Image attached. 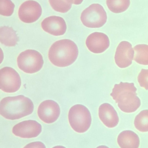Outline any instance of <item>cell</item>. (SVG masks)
<instances>
[{
	"mask_svg": "<svg viewBox=\"0 0 148 148\" xmlns=\"http://www.w3.org/2000/svg\"><path fill=\"white\" fill-rule=\"evenodd\" d=\"M34 109L32 101L22 95L4 97L0 103V114L8 120L21 119L31 114Z\"/></svg>",
	"mask_w": 148,
	"mask_h": 148,
	"instance_id": "6da1fadb",
	"label": "cell"
},
{
	"mask_svg": "<svg viewBox=\"0 0 148 148\" xmlns=\"http://www.w3.org/2000/svg\"><path fill=\"white\" fill-rule=\"evenodd\" d=\"M79 54L77 45L73 41L63 39L55 42L50 48L48 58L51 63L59 67L72 65Z\"/></svg>",
	"mask_w": 148,
	"mask_h": 148,
	"instance_id": "7a4b0ae2",
	"label": "cell"
},
{
	"mask_svg": "<svg viewBox=\"0 0 148 148\" xmlns=\"http://www.w3.org/2000/svg\"><path fill=\"white\" fill-rule=\"evenodd\" d=\"M137 89L133 83L123 82L115 84L111 97L123 112H135L141 105V101L137 96Z\"/></svg>",
	"mask_w": 148,
	"mask_h": 148,
	"instance_id": "3957f363",
	"label": "cell"
},
{
	"mask_svg": "<svg viewBox=\"0 0 148 148\" xmlns=\"http://www.w3.org/2000/svg\"><path fill=\"white\" fill-rule=\"evenodd\" d=\"M68 120L72 128L78 133L87 132L92 122L89 110L82 104H76L71 107L69 111Z\"/></svg>",
	"mask_w": 148,
	"mask_h": 148,
	"instance_id": "277c9868",
	"label": "cell"
},
{
	"mask_svg": "<svg viewBox=\"0 0 148 148\" xmlns=\"http://www.w3.org/2000/svg\"><path fill=\"white\" fill-rule=\"evenodd\" d=\"M43 63L41 54L33 49L22 52L17 58L18 68L26 73L33 74L39 72L43 67Z\"/></svg>",
	"mask_w": 148,
	"mask_h": 148,
	"instance_id": "5b68a950",
	"label": "cell"
},
{
	"mask_svg": "<svg viewBox=\"0 0 148 148\" xmlns=\"http://www.w3.org/2000/svg\"><path fill=\"white\" fill-rule=\"evenodd\" d=\"M81 21L87 27L97 28L103 27L107 22V13L102 5L94 3L85 9L82 13Z\"/></svg>",
	"mask_w": 148,
	"mask_h": 148,
	"instance_id": "8992f818",
	"label": "cell"
},
{
	"mask_svg": "<svg viewBox=\"0 0 148 148\" xmlns=\"http://www.w3.org/2000/svg\"><path fill=\"white\" fill-rule=\"evenodd\" d=\"M0 82L1 89L6 93L16 92L21 84L19 74L10 67H5L0 70Z\"/></svg>",
	"mask_w": 148,
	"mask_h": 148,
	"instance_id": "52a82bcc",
	"label": "cell"
},
{
	"mask_svg": "<svg viewBox=\"0 0 148 148\" xmlns=\"http://www.w3.org/2000/svg\"><path fill=\"white\" fill-rule=\"evenodd\" d=\"M42 12L41 5L36 1L28 0L22 3L18 10V16L23 22L30 23L38 20Z\"/></svg>",
	"mask_w": 148,
	"mask_h": 148,
	"instance_id": "ba28073f",
	"label": "cell"
},
{
	"mask_svg": "<svg viewBox=\"0 0 148 148\" xmlns=\"http://www.w3.org/2000/svg\"><path fill=\"white\" fill-rule=\"evenodd\" d=\"M61 113L59 104L53 100L43 101L38 107L37 114L42 121L47 124L55 122Z\"/></svg>",
	"mask_w": 148,
	"mask_h": 148,
	"instance_id": "9c48e42d",
	"label": "cell"
},
{
	"mask_svg": "<svg viewBox=\"0 0 148 148\" xmlns=\"http://www.w3.org/2000/svg\"><path fill=\"white\" fill-rule=\"evenodd\" d=\"M41 132V125L34 120L21 122L12 129V133L15 136L22 138H35Z\"/></svg>",
	"mask_w": 148,
	"mask_h": 148,
	"instance_id": "30bf717a",
	"label": "cell"
},
{
	"mask_svg": "<svg viewBox=\"0 0 148 148\" xmlns=\"http://www.w3.org/2000/svg\"><path fill=\"white\" fill-rule=\"evenodd\" d=\"M135 51L131 43L126 41L121 42L116 51L115 61L120 68H126L132 64L134 60Z\"/></svg>",
	"mask_w": 148,
	"mask_h": 148,
	"instance_id": "8fae6325",
	"label": "cell"
},
{
	"mask_svg": "<svg viewBox=\"0 0 148 148\" xmlns=\"http://www.w3.org/2000/svg\"><path fill=\"white\" fill-rule=\"evenodd\" d=\"M86 44L90 52L94 53H101L108 48L110 42L108 36L104 33L94 32L88 36Z\"/></svg>",
	"mask_w": 148,
	"mask_h": 148,
	"instance_id": "7c38bea8",
	"label": "cell"
},
{
	"mask_svg": "<svg viewBox=\"0 0 148 148\" xmlns=\"http://www.w3.org/2000/svg\"><path fill=\"white\" fill-rule=\"evenodd\" d=\"M42 28L45 32L54 36L63 35L67 30V25L63 18L52 16L44 19L41 23Z\"/></svg>",
	"mask_w": 148,
	"mask_h": 148,
	"instance_id": "4fadbf2b",
	"label": "cell"
},
{
	"mask_svg": "<svg viewBox=\"0 0 148 148\" xmlns=\"http://www.w3.org/2000/svg\"><path fill=\"white\" fill-rule=\"evenodd\" d=\"M99 116L105 126L109 128L116 127L119 122L118 114L114 108L108 103H104L99 107Z\"/></svg>",
	"mask_w": 148,
	"mask_h": 148,
	"instance_id": "5bb4252c",
	"label": "cell"
},
{
	"mask_svg": "<svg viewBox=\"0 0 148 148\" xmlns=\"http://www.w3.org/2000/svg\"><path fill=\"white\" fill-rule=\"evenodd\" d=\"M117 141L120 148H139L140 147L139 136L131 130H124L120 133Z\"/></svg>",
	"mask_w": 148,
	"mask_h": 148,
	"instance_id": "9a60e30c",
	"label": "cell"
},
{
	"mask_svg": "<svg viewBox=\"0 0 148 148\" xmlns=\"http://www.w3.org/2000/svg\"><path fill=\"white\" fill-rule=\"evenodd\" d=\"M0 40L5 46L14 47L17 44L18 37L12 27L4 26L0 28Z\"/></svg>",
	"mask_w": 148,
	"mask_h": 148,
	"instance_id": "2e32d148",
	"label": "cell"
},
{
	"mask_svg": "<svg viewBox=\"0 0 148 148\" xmlns=\"http://www.w3.org/2000/svg\"><path fill=\"white\" fill-rule=\"evenodd\" d=\"M135 61L140 65H148V45L139 44L134 48Z\"/></svg>",
	"mask_w": 148,
	"mask_h": 148,
	"instance_id": "e0dca14e",
	"label": "cell"
},
{
	"mask_svg": "<svg viewBox=\"0 0 148 148\" xmlns=\"http://www.w3.org/2000/svg\"><path fill=\"white\" fill-rule=\"evenodd\" d=\"M109 9L113 13L119 14L126 11L129 8L130 0H107Z\"/></svg>",
	"mask_w": 148,
	"mask_h": 148,
	"instance_id": "ac0fdd59",
	"label": "cell"
},
{
	"mask_svg": "<svg viewBox=\"0 0 148 148\" xmlns=\"http://www.w3.org/2000/svg\"><path fill=\"white\" fill-rule=\"evenodd\" d=\"M134 124L140 132H148V110H142L136 116Z\"/></svg>",
	"mask_w": 148,
	"mask_h": 148,
	"instance_id": "d6986e66",
	"label": "cell"
},
{
	"mask_svg": "<svg viewBox=\"0 0 148 148\" xmlns=\"http://www.w3.org/2000/svg\"><path fill=\"white\" fill-rule=\"evenodd\" d=\"M49 1L54 10L61 13L67 12L74 3V0H49Z\"/></svg>",
	"mask_w": 148,
	"mask_h": 148,
	"instance_id": "ffe728a7",
	"label": "cell"
},
{
	"mask_svg": "<svg viewBox=\"0 0 148 148\" xmlns=\"http://www.w3.org/2000/svg\"><path fill=\"white\" fill-rule=\"evenodd\" d=\"M15 5L10 0H1L0 14L3 16H10L13 14Z\"/></svg>",
	"mask_w": 148,
	"mask_h": 148,
	"instance_id": "44dd1931",
	"label": "cell"
},
{
	"mask_svg": "<svg viewBox=\"0 0 148 148\" xmlns=\"http://www.w3.org/2000/svg\"><path fill=\"white\" fill-rule=\"evenodd\" d=\"M138 81L141 87L148 90V69H142L138 75Z\"/></svg>",
	"mask_w": 148,
	"mask_h": 148,
	"instance_id": "7402d4cb",
	"label": "cell"
},
{
	"mask_svg": "<svg viewBox=\"0 0 148 148\" xmlns=\"http://www.w3.org/2000/svg\"><path fill=\"white\" fill-rule=\"evenodd\" d=\"M23 148H46L45 145L41 142L37 141L27 144Z\"/></svg>",
	"mask_w": 148,
	"mask_h": 148,
	"instance_id": "603a6c76",
	"label": "cell"
},
{
	"mask_svg": "<svg viewBox=\"0 0 148 148\" xmlns=\"http://www.w3.org/2000/svg\"><path fill=\"white\" fill-rule=\"evenodd\" d=\"M83 0H74V3L73 4L75 5H79L81 4L83 1Z\"/></svg>",
	"mask_w": 148,
	"mask_h": 148,
	"instance_id": "cb8c5ba5",
	"label": "cell"
},
{
	"mask_svg": "<svg viewBox=\"0 0 148 148\" xmlns=\"http://www.w3.org/2000/svg\"><path fill=\"white\" fill-rule=\"evenodd\" d=\"M96 148H109L108 147H107L106 146H103V145H102V146H99Z\"/></svg>",
	"mask_w": 148,
	"mask_h": 148,
	"instance_id": "d4e9b609",
	"label": "cell"
},
{
	"mask_svg": "<svg viewBox=\"0 0 148 148\" xmlns=\"http://www.w3.org/2000/svg\"><path fill=\"white\" fill-rule=\"evenodd\" d=\"M52 148H66L65 147H63V146H56V147H54Z\"/></svg>",
	"mask_w": 148,
	"mask_h": 148,
	"instance_id": "484cf974",
	"label": "cell"
}]
</instances>
